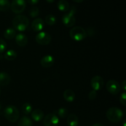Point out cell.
<instances>
[{
	"label": "cell",
	"instance_id": "cell-4",
	"mask_svg": "<svg viewBox=\"0 0 126 126\" xmlns=\"http://www.w3.org/2000/svg\"><path fill=\"white\" fill-rule=\"evenodd\" d=\"M76 12V8L75 6H72L68 13L65 14L62 16V20L64 25L66 27H71L76 23V18L75 14Z\"/></svg>",
	"mask_w": 126,
	"mask_h": 126
},
{
	"label": "cell",
	"instance_id": "cell-20",
	"mask_svg": "<svg viewBox=\"0 0 126 126\" xmlns=\"http://www.w3.org/2000/svg\"><path fill=\"white\" fill-rule=\"evenodd\" d=\"M18 126H33V123L30 118L27 116H23L18 121Z\"/></svg>",
	"mask_w": 126,
	"mask_h": 126
},
{
	"label": "cell",
	"instance_id": "cell-14",
	"mask_svg": "<svg viewBox=\"0 0 126 126\" xmlns=\"http://www.w3.org/2000/svg\"><path fill=\"white\" fill-rule=\"evenodd\" d=\"M10 75L6 72H0V86H5L11 82Z\"/></svg>",
	"mask_w": 126,
	"mask_h": 126
},
{
	"label": "cell",
	"instance_id": "cell-6",
	"mask_svg": "<svg viewBox=\"0 0 126 126\" xmlns=\"http://www.w3.org/2000/svg\"><path fill=\"white\" fill-rule=\"evenodd\" d=\"M14 13L18 14L24 11L26 7V1L25 0H13L10 6Z\"/></svg>",
	"mask_w": 126,
	"mask_h": 126
},
{
	"label": "cell",
	"instance_id": "cell-23",
	"mask_svg": "<svg viewBox=\"0 0 126 126\" xmlns=\"http://www.w3.org/2000/svg\"><path fill=\"white\" fill-rule=\"evenodd\" d=\"M11 4L9 0H0V11H7L9 9Z\"/></svg>",
	"mask_w": 126,
	"mask_h": 126
},
{
	"label": "cell",
	"instance_id": "cell-12",
	"mask_svg": "<svg viewBox=\"0 0 126 126\" xmlns=\"http://www.w3.org/2000/svg\"><path fill=\"white\" fill-rule=\"evenodd\" d=\"M44 27V22L41 18H36L32 23V28L34 32H38L41 31Z\"/></svg>",
	"mask_w": 126,
	"mask_h": 126
},
{
	"label": "cell",
	"instance_id": "cell-26",
	"mask_svg": "<svg viewBox=\"0 0 126 126\" xmlns=\"http://www.w3.org/2000/svg\"><path fill=\"white\" fill-rule=\"evenodd\" d=\"M57 114L62 118H65L68 115V110L65 108H61L57 111Z\"/></svg>",
	"mask_w": 126,
	"mask_h": 126
},
{
	"label": "cell",
	"instance_id": "cell-11",
	"mask_svg": "<svg viewBox=\"0 0 126 126\" xmlns=\"http://www.w3.org/2000/svg\"><path fill=\"white\" fill-rule=\"evenodd\" d=\"M54 58L52 55H47L43 57L41 60V65L44 68H50L54 65Z\"/></svg>",
	"mask_w": 126,
	"mask_h": 126
},
{
	"label": "cell",
	"instance_id": "cell-5",
	"mask_svg": "<svg viewBox=\"0 0 126 126\" xmlns=\"http://www.w3.org/2000/svg\"><path fill=\"white\" fill-rule=\"evenodd\" d=\"M70 36L76 41H81L87 37V32L81 27H73L70 31Z\"/></svg>",
	"mask_w": 126,
	"mask_h": 126
},
{
	"label": "cell",
	"instance_id": "cell-3",
	"mask_svg": "<svg viewBox=\"0 0 126 126\" xmlns=\"http://www.w3.org/2000/svg\"><path fill=\"white\" fill-rule=\"evenodd\" d=\"M4 116L8 121L16 123L19 118V111L15 106L9 105L4 110Z\"/></svg>",
	"mask_w": 126,
	"mask_h": 126
},
{
	"label": "cell",
	"instance_id": "cell-18",
	"mask_svg": "<svg viewBox=\"0 0 126 126\" xmlns=\"http://www.w3.org/2000/svg\"><path fill=\"white\" fill-rule=\"evenodd\" d=\"M79 120L76 115L71 114L67 118V124L69 126H78Z\"/></svg>",
	"mask_w": 126,
	"mask_h": 126
},
{
	"label": "cell",
	"instance_id": "cell-10",
	"mask_svg": "<svg viewBox=\"0 0 126 126\" xmlns=\"http://www.w3.org/2000/svg\"><path fill=\"white\" fill-rule=\"evenodd\" d=\"M103 84H104V81L101 76H95L92 78L91 79V85L94 91H97L100 90L103 87Z\"/></svg>",
	"mask_w": 126,
	"mask_h": 126
},
{
	"label": "cell",
	"instance_id": "cell-1",
	"mask_svg": "<svg viewBox=\"0 0 126 126\" xmlns=\"http://www.w3.org/2000/svg\"><path fill=\"white\" fill-rule=\"evenodd\" d=\"M12 24L14 29L19 32L26 30L29 25V20L26 16L23 15H17L14 18Z\"/></svg>",
	"mask_w": 126,
	"mask_h": 126
},
{
	"label": "cell",
	"instance_id": "cell-32",
	"mask_svg": "<svg viewBox=\"0 0 126 126\" xmlns=\"http://www.w3.org/2000/svg\"><path fill=\"white\" fill-rule=\"evenodd\" d=\"M73 1L75 2H77V3H81V2H83L84 0H73Z\"/></svg>",
	"mask_w": 126,
	"mask_h": 126
},
{
	"label": "cell",
	"instance_id": "cell-33",
	"mask_svg": "<svg viewBox=\"0 0 126 126\" xmlns=\"http://www.w3.org/2000/svg\"><path fill=\"white\" fill-rule=\"evenodd\" d=\"M92 126H103L102 124H100V123H96V124H94Z\"/></svg>",
	"mask_w": 126,
	"mask_h": 126
},
{
	"label": "cell",
	"instance_id": "cell-24",
	"mask_svg": "<svg viewBox=\"0 0 126 126\" xmlns=\"http://www.w3.org/2000/svg\"><path fill=\"white\" fill-rule=\"evenodd\" d=\"M22 111L25 114H29L32 112V106L30 103H25L22 107Z\"/></svg>",
	"mask_w": 126,
	"mask_h": 126
},
{
	"label": "cell",
	"instance_id": "cell-36",
	"mask_svg": "<svg viewBox=\"0 0 126 126\" xmlns=\"http://www.w3.org/2000/svg\"><path fill=\"white\" fill-rule=\"evenodd\" d=\"M0 95H1V90H0Z\"/></svg>",
	"mask_w": 126,
	"mask_h": 126
},
{
	"label": "cell",
	"instance_id": "cell-35",
	"mask_svg": "<svg viewBox=\"0 0 126 126\" xmlns=\"http://www.w3.org/2000/svg\"><path fill=\"white\" fill-rule=\"evenodd\" d=\"M123 126H126V120L123 121Z\"/></svg>",
	"mask_w": 126,
	"mask_h": 126
},
{
	"label": "cell",
	"instance_id": "cell-22",
	"mask_svg": "<svg viewBox=\"0 0 126 126\" xmlns=\"http://www.w3.org/2000/svg\"><path fill=\"white\" fill-rule=\"evenodd\" d=\"M56 17L52 14L47 15L45 18L46 23L49 26H52L55 25L56 23Z\"/></svg>",
	"mask_w": 126,
	"mask_h": 126
},
{
	"label": "cell",
	"instance_id": "cell-2",
	"mask_svg": "<svg viewBox=\"0 0 126 126\" xmlns=\"http://www.w3.org/2000/svg\"><path fill=\"white\" fill-rule=\"evenodd\" d=\"M106 116L108 120L112 123H118L121 121L123 118V111L117 107H111L107 110Z\"/></svg>",
	"mask_w": 126,
	"mask_h": 126
},
{
	"label": "cell",
	"instance_id": "cell-25",
	"mask_svg": "<svg viewBox=\"0 0 126 126\" xmlns=\"http://www.w3.org/2000/svg\"><path fill=\"white\" fill-rule=\"evenodd\" d=\"M39 8H38V7H36V6L32 7L29 11L30 16V17H32V18H35V17H38V16L39 15Z\"/></svg>",
	"mask_w": 126,
	"mask_h": 126
},
{
	"label": "cell",
	"instance_id": "cell-21",
	"mask_svg": "<svg viewBox=\"0 0 126 126\" xmlns=\"http://www.w3.org/2000/svg\"><path fill=\"white\" fill-rule=\"evenodd\" d=\"M17 56V52L14 50H9L4 55V57L6 60L9 61H12L15 60Z\"/></svg>",
	"mask_w": 126,
	"mask_h": 126
},
{
	"label": "cell",
	"instance_id": "cell-37",
	"mask_svg": "<svg viewBox=\"0 0 126 126\" xmlns=\"http://www.w3.org/2000/svg\"><path fill=\"white\" fill-rule=\"evenodd\" d=\"M0 109H1V106H0Z\"/></svg>",
	"mask_w": 126,
	"mask_h": 126
},
{
	"label": "cell",
	"instance_id": "cell-28",
	"mask_svg": "<svg viewBox=\"0 0 126 126\" xmlns=\"http://www.w3.org/2000/svg\"><path fill=\"white\" fill-rule=\"evenodd\" d=\"M120 102L123 106H126V92H123L120 96Z\"/></svg>",
	"mask_w": 126,
	"mask_h": 126
},
{
	"label": "cell",
	"instance_id": "cell-19",
	"mask_svg": "<svg viewBox=\"0 0 126 126\" xmlns=\"http://www.w3.org/2000/svg\"><path fill=\"white\" fill-rule=\"evenodd\" d=\"M16 36V32L14 28H9L6 29L4 32V37L6 39L11 40L13 39Z\"/></svg>",
	"mask_w": 126,
	"mask_h": 126
},
{
	"label": "cell",
	"instance_id": "cell-7",
	"mask_svg": "<svg viewBox=\"0 0 126 126\" xmlns=\"http://www.w3.org/2000/svg\"><path fill=\"white\" fill-rule=\"evenodd\" d=\"M36 41L39 45L46 46L49 44L51 41V36L46 32H40L36 36Z\"/></svg>",
	"mask_w": 126,
	"mask_h": 126
},
{
	"label": "cell",
	"instance_id": "cell-27",
	"mask_svg": "<svg viewBox=\"0 0 126 126\" xmlns=\"http://www.w3.org/2000/svg\"><path fill=\"white\" fill-rule=\"evenodd\" d=\"M7 48V44L4 40L0 38V54L3 53Z\"/></svg>",
	"mask_w": 126,
	"mask_h": 126
},
{
	"label": "cell",
	"instance_id": "cell-17",
	"mask_svg": "<svg viewBox=\"0 0 126 126\" xmlns=\"http://www.w3.org/2000/svg\"><path fill=\"white\" fill-rule=\"evenodd\" d=\"M57 7L62 12H67L70 9V4L66 0H60L57 3Z\"/></svg>",
	"mask_w": 126,
	"mask_h": 126
},
{
	"label": "cell",
	"instance_id": "cell-29",
	"mask_svg": "<svg viewBox=\"0 0 126 126\" xmlns=\"http://www.w3.org/2000/svg\"><path fill=\"white\" fill-rule=\"evenodd\" d=\"M97 92L94 90H92V91H90V92L89 93L88 95V97L89 98V100H93L95 99V98L97 97Z\"/></svg>",
	"mask_w": 126,
	"mask_h": 126
},
{
	"label": "cell",
	"instance_id": "cell-31",
	"mask_svg": "<svg viewBox=\"0 0 126 126\" xmlns=\"http://www.w3.org/2000/svg\"><path fill=\"white\" fill-rule=\"evenodd\" d=\"M121 87H122V88L123 89V90L126 91V81H123V82L122 83Z\"/></svg>",
	"mask_w": 126,
	"mask_h": 126
},
{
	"label": "cell",
	"instance_id": "cell-34",
	"mask_svg": "<svg viewBox=\"0 0 126 126\" xmlns=\"http://www.w3.org/2000/svg\"><path fill=\"white\" fill-rule=\"evenodd\" d=\"M46 1L47 2H49V3H52V2L55 1V0H46Z\"/></svg>",
	"mask_w": 126,
	"mask_h": 126
},
{
	"label": "cell",
	"instance_id": "cell-9",
	"mask_svg": "<svg viewBox=\"0 0 126 126\" xmlns=\"http://www.w3.org/2000/svg\"><path fill=\"white\" fill-rule=\"evenodd\" d=\"M107 89L108 92L113 95H116L120 92L121 86L118 81L115 80H110L107 83Z\"/></svg>",
	"mask_w": 126,
	"mask_h": 126
},
{
	"label": "cell",
	"instance_id": "cell-16",
	"mask_svg": "<svg viewBox=\"0 0 126 126\" xmlns=\"http://www.w3.org/2000/svg\"><path fill=\"white\" fill-rule=\"evenodd\" d=\"M63 98L66 102H72L75 99V94L72 90L66 89L63 92Z\"/></svg>",
	"mask_w": 126,
	"mask_h": 126
},
{
	"label": "cell",
	"instance_id": "cell-38",
	"mask_svg": "<svg viewBox=\"0 0 126 126\" xmlns=\"http://www.w3.org/2000/svg\"><path fill=\"white\" fill-rule=\"evenodd\" d=\"M0 123H1V121H0Z\"/></svg>",
	"mask_w": 126,
	"mask_h": 126
},
{
	"label": "cell",
	"instance_id": "cell-30",
	"mask_svg": "<svg viewBox=\"0 0 126 126\" xmlns=\"http://www.w3.org/2000/svg\"><path fill=\"white\" fill-rule=\"evenodd\" d=\"M39 0H27L28 4L31 5H35L39 2Z\"/></svg>",
	"mask_w": 126,
	"mask_h": 126
},
{
	"label": "cell",
	"instance_id": "cell-8",
	"mask_svg": "<svg viewBox=\"0 0 126 126\" xmlns=\"http://www.w3.org/2000/svg\"><path fill=\"white\" fill-rule=\"evenodd\" d=\"M59 123V118L54 113H49L47 114L43 120L44 126H57Z\"/></svg>",
	"mask_w": 126,
	"mask_h": 126
},
{
	"label": "cell",
	"instance_id": "cell-15",
	"mask_svg": "<svg viewBox=\"0 0 126 126\" xmlns=\"http://www.w3.org/2000/svg\"><path fill=\"white\" fill-rule=\"evenodd\" d=\"M32 118L34 121L39 122L44 118V113L39 109H36L32 112Z\"/></svg>",
	"mask_w": 126,
	"mask_h": 126
},
{
	"label": "cell",
	"instance_id": "cell-13",
	"mask_svg": "<svg viewBox=\"0 0 126 126\" xmlns=\"http://www.w3.org/2000/svg\"><path fill=\"white\" fill-rule=\"evenodd\" d=\"M16 42L19 46L24 47L28 43V38L23 33H18L16 36Z\"/></svg>",
	"mask_w": 126,
	"mask_h": 126
}]
</instances>
